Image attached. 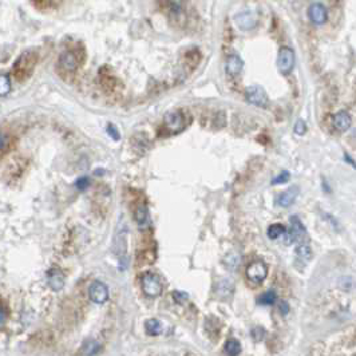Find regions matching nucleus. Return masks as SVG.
<instances>
[{"instance_id":"obj_1","label":"nucleus","mask_w":356,"mask_h":356,"mask_svg":"<svg viewBox=\"0 0 356 356\" xmlns=\"http://www.w3.org/2000/svg\"><path fill=\"white\" fill-rule=\"evenodd\" d=\"M36 64H38V53L27 50L21 53L15 60L14 67H12V75L18 82H26L34 74Z\"/></svg>"},{"instance_id":"obj_2","label":"nucleus","mask_w":356,"mask_h":356,"mask_svg":"<svg viewBox=\"0 0 356 356\" xmlns=\"http://www.w3.org/2000/svg\"><path fill=\"white\" fill-rule=\"evenodd\" d=\"M289 229L286 232V243L293 244V243H301V241L307 240V229L301 222V220L297 216H293L289 219Z\"/></svg>"},{"instance_id":"obj_3","label":"nucleus","mask_w":356,"mask_h":356,"mask_svg":"<svg viewBox=\"0 0 356 356\" xmlns=\"http://www.w3.org/2000/svg\"><path fill=\"white\" fill-rule=\"evenodd\" d=\"M142 291L146 296L149 297H158L162 293V282L159 277L152 272H146L142 275L141 279Z\"/></svg>"},{"instance_id":"obj_4","label":"nucleus","mask_w":356,"mask_h":356,"mask_svg":"<svg viewBox=\"0 0 356 356\" xmlns=\"http://www.w3.org/2000/svg\"><path fill=\"white\" fill-rule=\"evenodd\" d=\"M268 276V267L263 260L252 261L247 267V277L253 284H261Z\"/></svg>"},{"instance_id":"obj_5","label":"nucleus","mask_w":356,"mask_h":356,"mask_svg":"<svg viewBox=\"0 0 356 356\" xmlns=\"http://www.w3.org/2000/svg\"><path fill=\"white\" fill-rule=\"evenodd\" d=\"M245 99L248 102L257 107H267L269 103V98L267 92L261 86L253 85L245 88Z\"/></svg>"},{"instance_id":"obj_6","label":"nucleus","mask_w":356,"mask_h":356,"mask_svg":"<svg viewBox=\"0 0 356 356\" xmlns=\"http://www.w3.org/2000/svg\"><path fill=\"white\" fill-rule=\"evenodd\" d=\"M295 53L292 49L289 47H281L279 51V57H277V68L281 74L288 75L292 73L293 67H295Z\"/></svg>"},{"instance_id":"obj_7","label":"nucleus","mask_w":356,"mask_h":356,"mask_svg":"<svg viewBox=\"0 0 356 356\" xmlns=\"http://www.w3.org/2000/svg\"><path fill=\"white\" fill-rule=\"evenodd\" d=\"M165 127L173 134H177L185 129V116L180 110H173V111L166 114Z\"/></svg>"},{"instance_id":"obj_8","label":"nucleus","mask_w":356,"mask_h":356,"mask_svg":"<svg viewBox=\"0 0 356 356\" xmlns=\"http://www.w3.org/2000/svg\"><path fill=\"white\" fill-rule=\"evenodd\" d=\"M88 296L92 303L105 304L109 300V288L102 281H94L88 288Z\"/></svg>"},{"instance_id":"obj_9","label":"nucleus","mask_w":356,"mask_h":356,"mask_svg":"<svg viewBox=\"0 0 356 356\" xmlns=\"http://www.w3.org/2000/svg\"><path fill=\"white\" fill-rule=\"evenodd\" d=\"M308 18L314 25H324L325 21L328 20V11L324 4L320 3V2L311 3V6L308 7Z\"/></svg>"},{"instance_id":"obj_10","label":"nucleus","mask_w":356,"mask_h":356,"mask_svg":"<svg viewBox=\"0 0 356 356\" xmlns=\"http://www.w3.org/2000/svg\"><path fill=\"white\" fill-rule=\"evenodd\" d=\"M257 15L252 12V11H243L240 14H237L234 16V23L239 29L248 31V30L254 29L257 26Z\"/></svg>"},{"instance_id":"obj_11","label":"nucleus","mask_w":356,"mask_h":356,"mask_svg":"<svg viewBox=\"0 0 356 356\" xmlns=\"http://www.w3.org/2000/svg\"><path fill=\"white\" fill-rule=\"evenodd\" d=\"M79 58L75 51H64L59 57L60 68L66 73H74L79 67Z\"/></svg>"},{"instance_id":"obj_12","label":"nucleus","mask_w":356,"mask_h":356,"mask_svg":"<svg viewBox=\"0 0 356 356\" xmlns=\"http://www.w3.org/2000/svg\"><path fill=\"white\" fill-rule=\"evenodd\" d=\"M297 196H299V187H288L287 191H284L276 197V205L280 206V208H289V206H292L295 204Z\"/></svg>"},{"instance_id":"obj_13","label":"nucleus","mask_w":356,"mask_h":356,"mask_svg":"<svg viewBox=\"0 0 356 356\" xmlns=\"http://www.w3.org/2000/svg\"><path fill=\"white\" fill-rule=\"evenodd\" d=\"M47 282L53 291H60L66 284L64 273L59 268H51L47 272Z\"/></svg>"},{"instance_id":"obj_14","label":"nucleus","mask_w":356,"mask_h":356,"mask_svg":"<svg viewBox=\"0 0 356 356\" xmlns=\"http://www.w3.org/2000/svg\"><path fill=\"white\" fill-rule=\"evenodd\" d=\"M126 237H127V229H126V225H122V228L120 226V229H118V232H116V236H115V240H114V243H115V252L116 254H118V257H120V260L122 261V258L124 260H126Z\"/></svg>"},{"instance_id":"obj_15","label":"nucleus","mask_w":356,"mask_h":356,"mask_svg":"<svg viewBox=\"0 0 356 356\" xmlns=\"http://www.w3.org/2000/svg\"><path fill=\"white\" fill-rule=\"evenodd\" d=\"M244 62L237 54H230L229 57L226 58L225 70L230 77H237L243 71Z\"/></svg>"},{"instance_id":"obj_16","label":"nucleus","mask_w":356,"mask_h":356,"mask_svg":"<svg viewBox=\"0 0 356 356\" xmlns=\"http://www.w3.org/2000/svg\"><path fill=\"white\" fill-rule=\"evenodd\" d=\"M351 125H352V118L344 110L336 113L335 116H334V126H335L336 130L347 131L351 127Z\"/></svg>"},{"instance_id":"obj_17","label":"nucleus","mask_w":356,"mask_h":356,"mask_svg":"<svg viewBox=\"0 0 356 356\" xmlns=\"http://www.w3.org/2000/svg\"><path fill=\"white\" fill-rule=\"evenodd\" d=\"M296 258L304 264L312 258V249H311L308 240L299 243V245L296 247Z\"/></svg>"},{"instance_id":"obj_18","label":"nucleus","mask_w":356,"mask_h":356,"mask_svg":"<svg viewBox=\"0 0 356 356\" xmlns=\"http://www.w3.org/2000/svg\"><path fill=\"white\" fill-rule=\"evenodd\" d=\"M134 219L141 228H148L150 225V216H149V210L145 205L138 206L134 213Z\"/></svg>"},{"instance_id":"obj_19","label":"nucleus","mask_w":356,"mask_h":356,"mask_svg":"<svg viewBox=\"0 0 356 356\" xmlns=\"http://www.w3.org/2000/svg\"><path fill=\"white\" fill-rule=\"evenodd\" d=\"M286 232L287 228L282 225V224H272L268 228V230H267V234H268V237L271 240H276V239L284 236Z\"/></svg>"},{"instance_id":"obj_20","label":"nucleus","mask_w":356,"mask_h":356,"mask_svg":"<svg viewBox=\"0 0 356 356\" xmlns=\"http://www.w3.org/2000/svg\"><path fill=\"white\" fill-rule=\"evenodd\" d=\"M99 349H101V344L98 342H96V340H87L83 344V347H82V352H83L85 356H94L99 352Z\"/></svg>"},{"instance_id":"obj_21","label":"nucleus","mask_w":356,"mask_h":356,"mask_svg":"<svg viewBox=\"0 0 356 356\" xmlns=\"http://www.w3.org/2000/svg\"><path fill=\"white\" fill-rule=\"evenodd\" d=\"M11 90H12V85H11L10 75L2 73L0 74V97L8 96Z\"/></svg>"},{"instance_id":"obj_22","label":"nucleus","mask_w":356,"mask_h":356,"mask_svg":"<svg viewBox=\"0 0 356 356\" xmlns=\"http://www.w3.org/2000/svg\"><path fill=\"white\" fill-rule=\"evenodd\" d=\"M145 331L150 336L159 335V332H161V323L157 319H149L145 323Z\"/></svg>"},{"instance_id":"obj_23","label":"nucleus","mask_w":356,"mask_h":356,"mask_svg":"<svg viewBox=\"0 0 356 356\" xmlns=\"http://www.w3.org/2000/svg\"><path fill=\"white\" fill-rule=\"evenodd\" d=\"M233 289H234V286H233L232 282L228 281V280H222V281H220L219 287H217V293L221 297H228L232 295Z\"/></svg>"},{"instance_id":"obj_24","label":"nucleus","mask_w":356,"mask_h":356,"mask_svg":"<svg viewBox=\"0 0 356 356\" xmlns=\"http://www.w3.org/2000/svg\"><path fill=\"white\" fill-rule=\"evenodd\" d=\"M241 346L236 339H229L225 344V353L228 356H237L240 353Z\"/></svg>"},{"instance_id":"obj_25","label":"nucleus","mask_w":356,"mask_h":356,"mask_svg":"<svg viewBox=\"0 0 356 356\" xmlns=\"http://www.w3.org/2000/svg\"><path fill=\"white\" fill-rule=\"evenodd\" d=\"M276 299H277V295H276L275 291H267L258 297V303L263 304V305H272V304L276 303Z\"/></svg>"},{"instance_id":"obj_26","label":"nucleus","mask_w":356,"mask_h":356,"mask_svg":"<svg viewBox=\"0 0 356 356\" xmlns=\"http://www.w3.org/2000/svg\"><path fill=\"white\" fill-rule=\"evenodd\" d=\"M11 146V137L7 135L4 131H0V157L4 155L10 150Z\"/></svg>"},{"instance_id":"obj_27","label":"nucleus","mask_w":356,"mask_h":356,"mask_svg":"<svg viewBox=\"0 0 356 356\" xmlns=\"http://www.w3.org/2000/svg\"><path fill=\"white\" fill-rule=\"evenodd\" d=\"M289 177H291V174H289L288 170H282L279 176L276 177V178H273V181H272V185H281V183L288 182Z\"/></svg>"},{"instance_id":"obj_28","label":"nucleus","mask_w":356,"mask_h":356,"mask_svg":"<svg viewBox=\"0 0 356 356\" xmlns=\"http://www.w3.org/2000/svg\"><path fill=\"white\" fill-rule=\"evenodd\" d=\"M172 296H173L174 301H177L178 304L186 303L187 299H189V295H187L186 292H182V291H174V292L172 293Z\"/></svg>"},{"instance_id":"obj_29","label":"nucleus","mask_w":356,"mask_h":356,"mask_svg":"<svg viewBox=\"0 0 356 356\" xmlns=\"http://www.w3.org/2000/svg\"><path fill=\"white\" fill-rule=\"evenodd\" d=\"M293 131L296 133L297 135H304L307 133V124L304 122L303 120H299L293 127Z\"/></svg>"},{"instance_id":"obj_30","label":"nucleus","mask_w":356,"mask_h":356,"mask_svg":"<svg viewBox=\"0 0 356 356\" xmlns=\"http://www.w3.org/2000/svg\"><path fill=\"white\" fill-rule=\"evenodd\" d=\"M107 134L110 135V137L113 138L114 141H118L120 139V131H118V127L115 126V125H113V124H109L107 125Z\"/></svg>"},{"instance_id":"obj_31","label":"nucleus","mask_w":356,"mask_h":356,"mask_svg":"<svg viewBox=\"0 0 356 356\" xmlns=\"http://www.w3.org/2000/svg\"><path fill=\"white\" fill-rule=\"evenodd\" d=\"M57 4L58 3H54V2H46V0H44V2H32V6H35L38 10H43V8H44V10L49 8L50 10V8L55 7Z\"/></svg>"},{"instance_id":"obj_32","label":"nucleus","mask_w":356,"mask_h":356,"mask_svg":"<svg viewBox=\"0 0 356 356\" xmlns=\"http://www.w3.org/2000/svg\"><path fill=\"white\" fill-rule=\"evenodd\" d=\"M88 185H90V181H88V178H86V177H83V178H79V180L77 181V183H75V186H77L79 191H85Z\"/></svg>"},{"instance_id":"obj_33","label":"nucleus","mask_w":356,"mask_h":356,"mask_svg":"<svg viewBox=\"0 0 356 356\" xmlns=\"http://www.w3.org/2000/svg\"><path fill=\"white\" fill-rule=\"evenodd\" d=\"M6 320H7V314H6V311L3 308H0V327H3Z\"/></svg>"},{"instance_id":"obj_34","label":"nucleus","mask_w":356,"mask_h":356,"mask_svg":"<svg viewBox=\"0 0 356 356\" xmlns=\"http://www.w3.org/2000/svg\"><path fill=\"white\" fill-rule=\"evenodd\" d=\"M280 310H281V314H284V315L288 314V311H289L288 304H287L286 301H282V303L280 304Z\"/></svg>"}]
</instances>
